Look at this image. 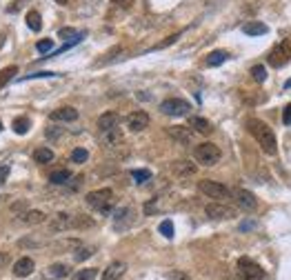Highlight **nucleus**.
Wrapping results in <instances>:
<instances>
[{
    "label": "nucleus",
    "mask_w": 291,
    "mask_h": 280,
    "mask_svg": "<svg viewBox=\"0 0 291 280\" xmlns=\"http://www.w3.org/2000/svg\"><path fill=\"white\" fill-rule=\"evenodd\" d=\"M247 131L256 138V143L260 145V149L265 151L267 156H276L278 154V140H276V133L271 129L265 120H258V118H249L247 120Z\"/></svg>",
    "instance_id": "1"
},
{
    "label": "nucleus",
    "mask_w": 291,
    "mask_h": 280,
    "mask_svg": "<svg viewBox=\"0 0 291 280\" xmlns=\"http://www.w3.org/2000/svg\"><path fill=\"white\" fill-rule=\"evenodd\" d=\"M87 205L94 207V209H98L100 214H109L113 207V191L105 187V189H98V191H89L87 193Z\"/></svg>",
    "instance_id": "2"
},
{
    "label": "nucleus",
    "mask_w": 291,
    "mask_h": 280,
    "mask_svg": "<svg viewBox=\"0 0 291 280\" xmlns=\"http://www.w3.org/2000/svg\"><path fill=\"white\" fill-rule=\"evenodd\" d=\"M220 156H222L220 149H218L214 143H202V145H198V147L193 149V158L205 167L218 165V162H220Z\"/></svg>",
    "instance_id": "3"
},
{
    "label": "nucleus",
    "mask_w": 291,
    "mask_h": 280,
    "mask_svg": "<svg viewBox=\"0 0 291 280\" xmlns=\"http://www.w3.org/2000/svg\"><path fill=\"white\" fill-rule=\"evenodd\" d=\"M198 189H200V193H205L207 198H214L216 203H225L227 198H231L229 187H225L222 182H216V180H200Z\"/></svg>",
    "instance_id": "4"
},
{
    "label": "nucleus",
    "mask_w": 291,
    "mask_h": 280,
    "mask_svg": "<svg viewBox=\"0 0 291 280\" xmlns=\"http://www.w3.org/2000/svg\"><path fill=\"white\" fill-rule=\"evenodd\" d=\"M238 276L240 280H265V269L251 258H240L238 260Z\"/></svg>",
    "instance_id": "5"
},
{
    "label": "nucleus",
    "mask_w": 291,
    "mask_h": 280,
    "mask_svg": "<svg viewBox=\"0 0 291 280\" xmlns=\"http://www.w3.org/2000/svg\"><path fill=\"white\" fill-rule=\"evenodd\" d=\"M191 105L183 98H167L160 102V111L165 116H173V118H178V116H187L189 114Z\"/></svg>",
    "instance_id": "6"
},
{
    "label": "nucleus",
    "mask_w": 291,
    "mask_h": 280,
    "mask_svg": "<svg viewBox=\"0 0 291 280\" xmlns=\"http://www.w3.org/2000/svg\"><path fill=\"white\" fill-rule=\"evenodd\" d=\"M205 214H207L209 218H214V220H227V218H234V216H236V211H234L229 205L216 203V200H214L211 205L205 207Z\"/></svg>",
    "instance_id": "7"
},
{
    "label": "nucleus",
    "mask_w": 291,
    "mask_h": 280,
    "mask_svg": "<svg viewBox=\"0 0 291 280\" xmlns=\"http://www.w3.org/2000/svg\"><path fill=\"white\" fill-rule=\"evenodd\" d=\"M291 58V45L289 42H280L276 49H271L269 53V65L271 67H284Z\"/></svg>",
    "instance_id": "8"
},
{
    "label": "nucleus",
    "mask_w": 291,
    "mask_h": 280,
    "mask_svg": "<svg viewBox=\"0 0 291 280\" xmlns=\"http://www.w3.org/2000/svg\"><path fill=\"white\" fill-rule=\"evenodd\" d=\"M127 127H129L131 131H144L149 127V114L147 111H131L127 116Z\"/></svg>",
    "instance_id": "9"
},
{
    "label": "nucleus",
    "mask_w": 291,
    "mask_h": 280,
    "mask_svg": "<svg viewBox=\"0 0 291 280\" xmlns=\"http://www.w3.org/2000/svg\"><path fill=\"white\" fill-rule=\"evenodd\" d=\"M234 196H236V203H238L245 211H256V209H258V200H256V196H253L251 191H247V189H236Z\"/></svg>",
    "instance_id": "10"
},
{
    "label": "nucleus",
    "mask_w": 291,
    "mask_h": 280,
    "mask_svg": "<svg viewBox=\"0 0 291 280\" xmlns=\"http://www.w3.org/2000/svg\"><path fill=\"white\" fill-rule=\"evenodd\" d=\"M49 118L53 123H74L78 120V109L74 107H60V109H53L49 114Z\"/></svg>",
    "instance_id": "11"
},
{
    "label": "nucleus",
    "mask_w": 291,
    "mask_h": 280,
    "mask_svg": "<svg viewBox=\"0 0 291 280\" xmlns=\"http://www.w3.org/2000/svg\"><path fill=\"white\" fill-rule=\"evenodd\" d=\"M167 136L171 138V140H176L178 145H191V138H193V133H191V129L189 127H169L167 129Z\"/></svg>",
    "instance_id": "12"
},
{
    "label": "nucleus",
    "mask_w": 291,
    "mask_h": 280,
    "mask_svg": "<svg viewBox=\"0 0 291 280\" xmlns=\"http://www.w3.org/2000/svg\"><path fill=\"white\" fill-rule=\"evenodd\" d=\"M51 231H67V229H74V216L67 214V211H60V214L53 216V220L49 222Z\"/></svg>",
    "instance_id": "13"
},
{
    "label": "nucleus",
    "mask_w": 291,
    "mask_h": 280,
    "mask_svg": "<svg viewBox=\"0 0 291 280\" xmlns=\"http://www.w3.org/2000/svg\"><path fill=\"white\" fill-rule=\"evenodd\" d=\"M34 269H36V263L32 258H27V256H22V258H18L14 263V273L18 278H27L29 273H34Z\"/></svg>",
    "instance_id": "14"
},
{
    "label": "nucleus",
    "mask_w": 291,
    "mask_h": 280,
    "mask_svg": "<svg viewBox=\"0 0 291 280\" xmlns=\"http://www.w3.org/2000/svg\"><path fill=\"white\" fill-rule=\"evenodd\" d=\"M96 125H98L100 131L116 129V127L120 125V116H118L116 111H105V114H102L100 118H98V123H96Z\"/></svg>",
    "instance_id": "15"
},
{
    "label": "nucleus",
    "mask_w": 291,
    "mask_h": 280,
    "mask_svg": "<svg viewBox=\"0 0 291 280\" xmlns=\"http://www.w3.org/2000/svg\"><path fill=\"white\" fill-rule=\"evenodd\" d=\"M125 271H127V265L116 260V263H111L105 271H102V280H120L125 276Z\"/></svg>",
    "instance_id": "16"
},
{
    "label": "nucleus",
    "mask_w": 291,
    "mask_h": 280,
    "mask_svg": "<svg viewBox=\"0 0 291 280\" xmlns=\"http://www.w3.org/2000/svg\"><path fill=\"white\" fill-rule=\"evenodd\" d=\"M18 220L22 225H40V222H45V214L40 209H27L18 216Z\"/></svg>",
    "instance_id": "17"
},
{
    "label": "nucleus",
    "mask_w": 291,
    "mask_h": 280,
    "mask_svg": "<svg viewBox=\"0 0 291 280\" xmlns=\"http://www.w3.org/2000/svg\"><path fill=\"white\" fill-rule=\"evenodd\" d=\"M189 127H191L193 131L202 133V136H209V133L214 131V127H211V123H209V120L200 118V116H191V118H189Z\"/></svg>",
    "instance_id": "18"
},
{
    "label": "nucleus",
    "mask_w": 291,
    "mask_h": 280,
    "mask_svg": "<svg viewBox=\"0 0 291 280\" xmlns=\"http://www.w3.org/2000/svg\"><path fill=\"white\" fill-rule=\"evenodd\" d=\"M102 143H105V147H118V145H123V131L118 129H109V131H102Z\"/></svg>",
    "instance_id": "19"
},
{
    "label": "nucleus",
    "mask_w": 291,
    "mask_h": 280,
    "mask_svg": "<svg viewBox=\"0 0 291 280\" xmlns=\"http://www.w3.org/2000/svg\"><path fill=\"white\" fill-rule=\"evenodd\" d=\"M71 180V172L69 169H56V172L49 174V182L51 185H67Z\"/></svg>",
    "instance_id": "20"
},
{
    "label": "nucleus",
    "mask_w": 291,
    "mask_h": 280,
    "mask_svg": "<svg viewBox=\"0 0 291 280\" xmlns=\"http://www.w3.org/2000/svg\"><path fill=\"white\" fill-rule=\"evenodd\" d=\"M173 172L178 176H193L196 174V165L189 160H178V162H173Z\"/></svg>",
    "instance_id": "21"
},
{
    "label": "nucleus",
    "mask_w": 291,
    "mask_h": 280,
    "mask_svg": "<svg viewBox=\"0 0 291 280\" xmlns=\"http://www.w3.org/2000/svg\"><path fill=\"white\" fill-rule=\"evenodd\" d=\"M242 32L247 36H263V34H267V25L265 22H258V20H251L242 27Z\"/></svg>",
    "instance_id": "22"
},
{
    "label": "nucleus",
    "mask_w": 291,
    "mask_h": 280,
    "mask_svg": "<svg viewBox=\"0 0 291 280\" xmlns=\"http://www.w3.org/2000/svg\"><path fill=\"white\" fill-rule=\"evenodd\" d=\"M34 160L38 162V165H47V162H51V160H53V151H51V149H47V147L36 149V151H34Z\"/></svg>",
    "instance_id": "23"
},
{
    "label": "nucleus",
    "mask_w": 291,
    "mask_h": 280,
    "mask_svg": "<svg viewBox=\"0 0 291 280\" xmlns=\"http://www.w3.org/2000/svg\"><path fill=\"white\" fill-rule=\"evenodd\" d=\"M27 27L29 29H32V32H40V29H42V18H40V14H38V11H36V9H32V11H29V14H27Z\"/></svg>",
    "instance_id": "24"
},
{
    "label": "nucleus",
    "mask_w": 291,
    "mask_h": 280,
    "mask_svg": "<svg viewBox=\"0 0 291 280\" xmlns=\"http://www.w3.org/2000/svg\"><path fill=\"white\" fill-rule=\"evenodd\" d=\"M229 58V53L227 51H222V49H218V51H211L209 56H207V65L209 67H220L225 60Z\"/></svg>",
    "instance_id": "25"
},
{
    "label": "nucleus",
    "mask_w": 291,
    "mask_h": 280,
    "mask_svg": "<svg viewBox=\"0 0 291 280\" xmlns=\"http://www.w3.org/2000/svg\"><path fill=\"white\" fill-rule=\"evenodd\" d=\"M18 74V67L11 65V67H5V69H0V89L5 87V85H9V80Z\"/></svg>",
    "instance_id": "26"
},
{
    "label": "nucleus",
    "mask_w": 291,
    "mask_h": 280,
    "mask_svg": "<svg viewBox=\"0 0 291 280\" xmlns=\"http://www.w3.org/2000/svg\"><path fill=\"white\" fill-rule=\"evenodd\" d=\"M11 127H14L16 133H20V136H22V133L29 131V118H27V116H18V118H14V125H11Z\"/></svg>",
    "instance_id": "27"
},
{
    "label": "nucleus",
    "mask_w": 291,
    "mask_h": 280,
    "mask_svg": "<svg viewBox=\"0 0 291 280\" xmlns=\"http://www.w3.org/2000/svg\"><path fill=\"white\" fill-rule=\"evenodd\" d=\"M49 276H51V278H67V276H69V267H67V265H60V263L51 265V267H49Z\"/></svg>",
    "instance_id": "28"
},
{
    "label": "nucleus",
    "mask_w": 291,
    "mask_h": 280,
    "mask_svg": "<svg viewBox=\"0 0 291 280\" xmlns=\"http://www.w3.org/2000/svg\"><path fill=\"white\" fill-rule=\"evenodd\" d=\"M89 158V151L82 149V147H76L74 151H71V162H78V165H82V162H87Z\"/></svg>",
    "instance_id": "29"
},
{
    "label": "nucleus",
    "mask_w": 291,
    "mask_h": 280,
    "mask_svg": "<svg viewBox=\"0 0 291 280\" xmlns=\"http://www.w3.org/2000/svg\"><path fill=\"white\" fill-rule=\"evenodd\" d=\"M251 78L256 82H265L267 80V69H265V65H253L251 67Z\"/></svg>",
    "instance_id": "30"
},
{
    "label": "nucleus",
    "mask_w": 291,
    "mask_h": 280,
    "mask_svg": "<svg viewBox=\"0 0 291 280\" xmlns=\"http://www.w3.org/2000/svg\"><path fill=\"white\" fill-rule=\"evenodd\" d=\"M131 178L138 182V185H142V182H147L151 178V172L149 169H133L131 172Z\"/></svg>",
    "instance_id": "31"
},
{
    "label": "nucleus",
    "mask_w": 291,
    "mask_h": 280,
    "mask_svg": "<svg viewBox=\"0 0 291 280\" xmlns=\"http://www.w3.org/2000/svg\"><path fill=\"white\" fill-rule=\"evenodd\" d=\"M94 227V220L87 216H74V229H89Z\"/></svg>",
    "instance_id": "32"
},
{
    "label": "nucleus",
    "mask_w": 291,
    "mask_h": 280,
    "mask_svg": "<svg viewBox=\"0 0 291 280\" xmlns=\"http://www.w3.org/2000/svg\"><path fill=\"white\" fill-rule=\"evenodd\" d=\"M98 276V269H94V267H87V269H80L76 273V280H94Z\"/></svg>",
    "instance_id": "33"
},
{
    "label": "nucleus",
    "mask_w": 291,
    "mask_h": 280,
    "mask_svg": "<svg viewBox=\"0 0 291 280\" xmlns=\"http://www.w3.org/2000/svg\"><path fill=\"white\" fill-rule=\"evenodd\" d=\"M129 216H131V209H129V207H123V209H118V211H116V227H118V229L123 227V220H129Z\"/></svg>",
    "instance_id": "34"
},
{
    "label": "nucleus",
    "mask_w": 291,
    "mask_h": 280,
    "mask_svg": "<svg viewBox=\"0 0 291 280\" xmlns=\"http://www.w3.org/2000/svg\"><path fill=\"white\" fill-rule=\"evenodd\" d=\"M158 229H160V234L165 236V238H173V222L171 220H162Z\"/></svg>",
    "instance_id": "35"
},
{
    "label": "nucleus",
    "mask_w": 291,
    "mask_h": 280,
    "mask_svg": "<svg viewBox=\"0 0 291 280\" xmlns=\"http://www.w3.org/2000/svg\"><path fill=\"white\" fill-rule=\"evenodd\" d=\"M89 256H94V247H78V251L74 254V258L80 263V260L84 258H89Z\"/></svg>",
    "instance_id": "36"
},
{
    "label": "nucleus",
    "mask_w": 291,
    "mask_h": 280,
    "mask_svg": "<svg viewBox=\"0 0 291 280\" xmlns=\"http://www.w3.org/2000/svg\"><path fill=\"white\" fill-rule=\"evenodd\" d=\"M36 49H38L40 53H49V51L53 49V40H51V38H47V40H38Z\"/></svg>",
    "instance_id": "37"
},
{
    "label": "nucleus",
    "mask_w": 291,
    "mask_h": 280,
    "mask_svg": "<svg viewBox=\"0 0 291 280\" xmlns=\"http://www.w3.org/2000/svg\"><path fill=\"white\" fill-rule=\"evenodd\" d=\"M51 76H58V74H53V71H38V74H27V76H22L20 82H27V80H32V78H51Z\"/></svg>",
    "instance_id": "38"
},
{
    "label": "nucleus",
    "mask_w": 291,
    "mask_h": 280,
    "mask_svg": "<svg viewBox=\"0 0 291 280\" xmlns=\"http://www.w3.org/2000/svg\"><path fill=\"white\" fill-rule=\"evenodd\" d=\"M180 38V34H171V36H169V38L167 40H162V42H158V45H156L154 47V49H165V47H169V45H173V42L176 40H178Z\"/></svg>",
    "instance_id": "39"
},
{
    "label": "nucleus",
    "mask_w": 291,
    "mask_h": 280,
    "mask_svg": "<svg viewBox=\"0 0 291 280\" xmlns=\"http://www.w3.org/2000/svg\"><path fill=\"white\" fill-rule=\"evenodd\" d=\"M58 36H60V38H76L78 32H76V29H71V27H63L58 32Z\"/></svg>",
    "instance_id": "40"
},
{
    "label": "nucleus",
    "mask_w": 291,
    "mask_h": 280,
    "mask_svg": "<svg viewBox=\"0 0 291 280\" xmlns=\"http://www.w3.org/2000/svg\"><path fill=\"white\" fill-rule=\"evenodd\" d=\"M282 123L287 127H291V105H287L282 109Z\"/></svg>",
    "instance_id": "41"
},
{
    "label": "nucleus",
    "mask_w": 291,
    "mask_h": 280,
    "mask_svg": "<svg viewBox=\"0 0 291 280\" xmlns=\"http://www.w3.org/2000/svg\"><path fill=\"white\" fill-rule=\"evenodd\" d=\"M63 133V127H49L47 129V138H58Z\"/></svg>",
    "instance_id": "42"
},
{
    "label": "nucleus",
    "mask_w": 291,
    "mask_h": 280,
    "mask_svg": "<svg viewBox=\"0 0 291 280\" xmlns=\"http://www.w3.org/2000/svg\"><path fill=\"white\" fill-rule=\"evenodd\" d=\"M9 176V165H0V182H5Z\"/></svg>",
    "instance_id": "43"
},
{
    "label": "nucleus",
    "mask_w": 291,
    "mask_h": 280,
    "mask_svg": "<svg viewBox=\"0 0 291 280\" xmlns=\"http://www.w3.org/2000/svg\"><path fill=\"white\" fill-rule=\"evenodd\" d=\"M131 3H133V0H113V5H116V7H125V9H129Z\"/></svg>",
    "instance_id": "44"
},
{
    "label": "nucleus",
    "mask_w": 291,
    "mask_h": 280,
    "mask_svg": "<svg viewBox=\"0 0 291 280\" xmlns=\"http://www.w3.org/2000/svg\"><path fill=\"white\" fill-rule=\"evenodd\" d=\"M7 263H9V254L0 251V267H3V265H7Z\"/></svg>",
    "instance_id": "45"
},
{
    "label": "nucleus",
    "mask_w": 291,
    "mask_h": 280,
    "mask_svg": "<svg viewBox=\"0 0 291 280\" xmlns=\"http://www.w3.org/2000/svg\"><path fill=\"white\" fill-rule=\"evenodd\" d=\"M5 38H7V34H0V47H3V42H5Z\"/></svg>",
    "instance_id": "46"
},
{
    "label": "nucleus",
    "mask_w": 291,
    "mask_h": 280,
    "mask_svg": "<svg viewBox=\"0 0 291 280\" xmlns=\"http://www.w3.org/2000/svg\"><path fill=\"white\" fill-rule=\"evenodd\" d=\"M53 3H58V5H67V0H53Z\"/></svg>",
    "instance_id": "47"
},
{
    "label": "nucleus",
    "mask_w": 291,
    "mask_h": 280,
    "mask_svg": "<svg viewBox=\"0 0 291 280\" xmlns=\"http://www.w3.org/2000/svg\"><path fill=\"white\" fill-rule=\"evenodd\" d=\"M0 131H3V123H0Z\"/></svg>",
    "instance_id": "48"
},
{
    "label": "nucleus",
    "mask_w": 291,
    "mask_h": 280,
    "mask_svg": "<svg viewBox=\"0 0 291 280\" xmlns=\"http://www.w3.org/2000/svg\"><path fill=\"white\" fill-rule=\"evenodd\" d=\"M287 87H291V82H287Z\"/></svg>",
    "instance_id": "49"
}]
</instances>
